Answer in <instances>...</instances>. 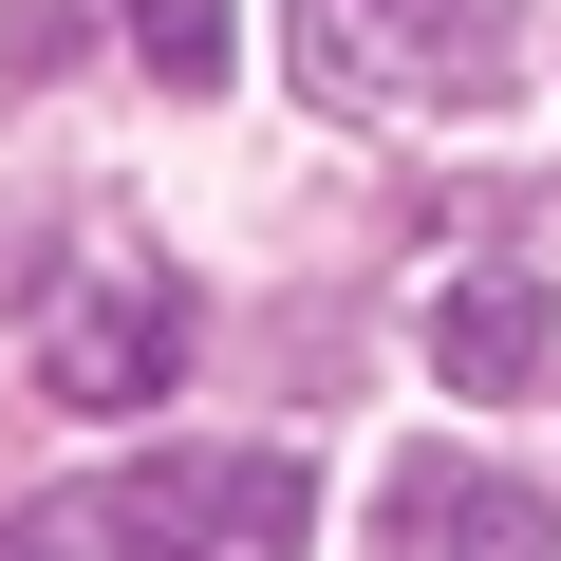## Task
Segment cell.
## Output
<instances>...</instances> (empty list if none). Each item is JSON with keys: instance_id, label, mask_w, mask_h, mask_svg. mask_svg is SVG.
Returning a JSON list of instances; mask_svg holds the SVG:
<instances>
[{"instance_id": "6da1fadb", "label": "cell", "mask_w": 561, "mask_h": 561, "mask_svg": "<svg viewBox=\"0 0 561 561\" xmlns=\"http://www.w3.org/2000/svg\"><path fill=\"white\" fill-rule=\"evenodd\" d=\"M524 76L505 0H300V94L337 113H486Z\"/></svg>"}, {"instance_id": "7a4b0ae2", "label": "cell", "mask_w": 561, "mask_h": 561, "mask_svg": "<svg viewBox=\"0 0 561 561\" xmlns=\"http://www.w3.org/2000/svg\"><path fill=\"white\" fill-rule=\"evenodd\" d=\"M113 542H150V561H300L319 542V486L280 449H169V468L113 486Z\"/></svg>"}, {"instance_id": "3957f363", "label": "cell", "mask_w": 561, "mask_h": 561, "mask_svg": "<svg viewBox=\"0 0 561 561\" xmlns=\"http://www.w3.org/2000/svg\"><path fill=\"white\" fill-rule=\"evenodd\" d=\"M38 375H57V412H150V393L187 375V280H169V262H94V280H57Z\"/></svg>"}, {"instance_id": "277c9868", "label": "cell", "mask_w": 561, "mask_h": 561, "mask_svg": "<svg viewBox=\"0 0 561 561\" xmlns=\"http://www.w3.org/2000/svg\"><path fill=\"white\" fill-rule=\"evenodd\" d=\"M375 561H542V505L505 468H468V449H412L375 486Z\"/></svg>"}, {"instance_id": "5b68a950", "label": "cell", "mask_w": 561, "mask_h": 561, "mask_svg": "<svg viewBox=\"0 0 561 561\" xmlns=\"http://www.w3.org/2000/svg\"><path fill=\"white\" fill-rule=\"evenodd\" d=\"M542 337H561V319H542V280H505V262L431 300V375H449V393H524V375H542Z\"/></svg>"}, {"instance_id": "8992f818", "label": "cell", "mask_w": 561, "mask_h": 561, "mask_svg": "<svg viewBox=\"0 0 561 561\" xmlns=\"http://www.w3.org/2000/svg\"><path fill=\"white\" fill-rule=\"evenodd\" d=\"M113 20H131V57H150L169 94H225V76H243V0H113Z\"/></svg>"}, {"instance_id": "52a82bcc", "label": "cell", "mask_w": 561, "mask_h": 561, "mask_svg": "<svg viewBox=\"0 0 561 561\" xmlns=\"http://www.w3.org/2000/svg\"><path fill=\"white\" fill-rule=\"evenodd\" d=\"M113 542V505H20V524H0V561H94Z\"/></svg>"}]
</instances>
